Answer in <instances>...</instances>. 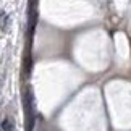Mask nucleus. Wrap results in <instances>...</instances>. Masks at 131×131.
I'll return each mask as SVG.
<instances>
[{
  "mask_svg": "<svg viewBox=\"0 0 131 131\" xmlns=\"http://www.w3.org/2000/svg\"><path fill=\"white\" fill-rule=\"evenodd\" d=\"M2 129H3V131H13V129H15L13 122H12L10 118H5L3 122H2Z\"/></svg>",
  "mask_w": 131,
  "mask_h": 131,
  "instance_id": "obj_1",
  "label": "nucleus"
},
{
  "mask_svg": "<svg viewBox=\"0 0 131 131\" xmlns=\"http://www.w3.org/2000/svg\"><path fill=\"white\" fill-rule=\"evenodd\" d=\"M7 23H8V16L3 12H0V28H2L3 31L7 29Z\"/></svg>",
  "mask_w": 131,
  "mask_h": 131,
  "instance_id": "obj_2",
  "label": "nucleus"
}]
</instances>
